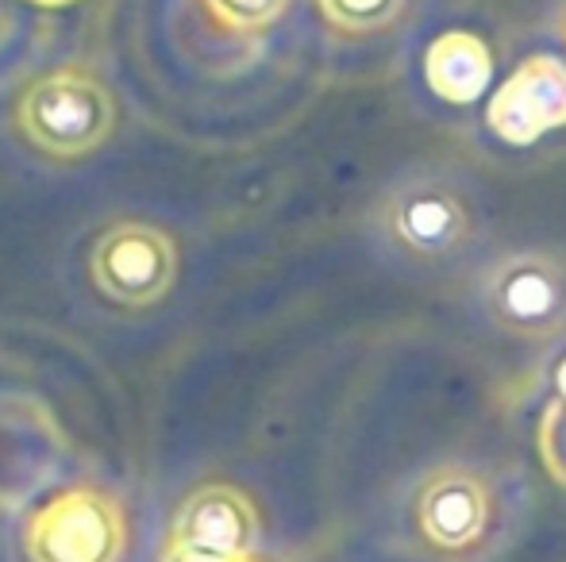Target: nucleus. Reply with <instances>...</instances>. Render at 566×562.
Instances as JSON below:
<instances>
[{
    "label": "nucleus",
    "mask_w": 566,
    "mask_h": 562,
    "mask_svg": "<svg viewBox=\"0 0 566 562\" xmlns=\"http://www.w3.org/2000/svg\"><path fill=\"white\" fill-rule=\"evenodd\" d=\"M536 450L544 470L566 489V397L547 401L544 416L536 427Z\"/></svg>",
    "instance_id": "nucleus-12"
},
{
    "label": "nucleus",
    "mask_w": 566,
    "mask_h": 562,
    "mask_svg": "<svg viewBox=\"0 0 566 562\" xmlns=\"http://www.w3.org/2000/svg\"><path fill=\"white\" fill-rule=\"evenodd\" d=\"M23 139L51 158H85L116 128V100L90 70H54L39 77L15 108Z\"/></svg>",
    "instance_id": "nucleus-1"
},
{
    "label": "nucleus",
    "mask_w": 566,
    "mask_h": 562,
    "mask_svg": "<svg viewBox=\"0 0 566 562\" xmlns=\"http://www.w3.org/2000/svg\"><path fill=\"white\" fill-rule=\"evenodd\" d=\"M493 497L482 474L470 466H436L417 494V528L436 551H470L485 540Z\"/></svg>",
    "instance_id": "nucleus-6"
},
{
    "label": "nucleus",
    "mask_w": 566,
    "mask_h": 562,
    "mask_svg": "<svg viewBox=\"0 0 566 562\" xmlns=\"http://www.w3.org/2000/svg\"><path fill=\"white\" fill-rule=\"evenodd\" d=\"M243 562H262V559H254V555H251V559H243Z\"/></svg>",
    "instance_id": "nucleus-14"
},
{
    "label": "nucleus",
    "mask_w": 566,
    "mask_h": 562,
    "mask_svg": "<svg viewBox=\"0 0 566 562\" xmlns=\"http://www.w3.org/2000/svg\"><path fill=\"white\" fill-rule=\"evenodd\" d=\"M485 120L493 136L513 147H528L566 128V66L552 54L524 59L490 100Z\"/></svg>",
    "instance_id": "nucleus-7"
},
{
    "label": "nucleus",
    "mask_w": 566,
    "mask_h": 562,
    "mask_svg": "<svg viewBox=\"0 0 566 562\" xmlns=\"http://www.w3.org/2000/svg\"><path fill=\"white\" fill-rule=\"evenodd\" d=\"M424 77L436 97L451 105H470L482 97L493 77L490 46L474 31H443L424 54Z\"/></svg>",
    "instance_id": "nucleus-9"
},
{
    "label": "nucleus",
    "mask_w": 566,
    "mask_h": 562,
    "mask_svg": "<svg viewBox=\"0 0 566 562\" xmlns=\"http://www.w3.org/2000/svg\"><path fill=\"white\" fill-rule=\"evenodd\" d=\"M31 4H43V8H62V4H74V0H31Z\"/></svg>",
    "instance_id": "nucleus-13"
},
{
    "label": "nucleus",
    "mask_w": 566,
    "mask_h": 562,
    "mask_svg": "<svg viewBox=\"0 0 566 562\" xmlns=\"http://www.w3.org/2000/svg\"><path fill=\"white\" fill-rule=\"evenodd\" d=\"M259 540V509L235 486H201L181 501L158 562H243Z\"/></svg>",
    "instance_id": "nucleus-5"
},
{
    "label": "nucleus",
    "mask_w": 566,
    "mask_h": 562,
    "mask_svg": "<svg viewBox=\"0 0 566 562\" xmlns=\"http://www.w3.org/2000/svg\"><path fill=\"white\" fill-rule=\"evenodd\" d=\"M212 20L224 23L228 31H266L290 8V0H205Z\"/></svg>",
    "instance_id": "nucleus-11"
},
{
    "label": "nucleus",
    "mask_w": 566,
    "mask_h": 562,
    "mask_svg": "<svg viewBox=\"0 0 566 562\" xmlns=\"http://www.w3.org/2000/svg\"><path fill=\"white\" fill-rule=\"evenodd\" d=\"M90 274L108 300L124 308H150L178 282V247L155 224L124 220L97 240Z\"/></svg>",
    "instance_id": "nucleus-4"
},
{
    "label": "nucleus",
    "mask_w": 566,
    "mask_h": 562,
    "mask_svg": "<svg viewBox=\"0 0 566 562\" xmlns=\"http://www.w3.org/2000/svg\"><path fill=\"white\" fill-rule=\"evenodd\" d=\"M324 20L343 35H374L401 20L409 0H316Z\"/></svg>",
    "instance_id": "nucleus-10"
},
{
    "label": "nucleus",
    "mask_w": 566,
    "mask_h": 562,
    "mask_svg": "<svg viewBox=\"0 0 566 562\" xmlns=\"http://www.w3.org/2000/svg\"><path fill=\"white\" fill-rule=\"evenodd\" d=\"M127 551V517L116 497L77 486L51 497L28 524L31 562H119Z\"/></svg>",
    "instance_id": "nucleus-3"
},
{
    "label": "nucleus",
    "mask_w": 566,
    "mask_h": 562,
    "mask_svg": "<svg viewBox=\"0 0 566 562\" xmlns=\"http://www.w3.org/2000/svg\"><path fill=\"white\" fill-rule=\"evenodd\" d=\"M482 305L505 336L552 343L566 331V266L547 251H509L485 271Z\"/></svg>",
    "instance_id": "nucleus-2"
},
{
    "label": "nucleus",
    "mask_w": 566,
    "mask_h": 562,
    "mask_svg": "<svg viewBox=\"0 0 566 562\" xmlns=\"http://www.w3.org/2000/svg\"><path fill=\"white\" fill-rule=\"evenodd\" d=\"M389 232L412 255L443 258L462 247L470 232V212L451 185L417 178L389 197Z\"/></svg>",
    "instance_id": "nucleus-8"
}]
</instances>
